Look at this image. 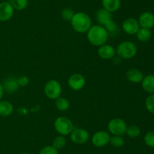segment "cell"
Here are the masks:
<instances>
[{"label": "cell", "instance_id": "4dcf8cb0", "mask_svg": "<svg viewBox=\"0 0 154 154\" xmlns=\"http://www.w3.org/2000/svg\"><path fill=\"white\" fill-rule=\"evenodd\" d=\"M17 80L20 87H25L29 83V79L26 75H20L17 78Z\"/></svg>", "mask_w": 154, "mask_h": 154}, {"label": "cell", "instance_id": "7c38bea8", "mask_svg": "<svg viewBox=\"0 0 154 154\" xmlns=\"http://www.w3.org/2000/svg\"><path fill=\"white\" fill-rule=\"evenodd\" d=\"M98 55L102 60H112L116 55V48L108 44H104L98 48Z\"/></svg>", "mask_w": 154, "mask_h": 154}, {"label": "cell", "instance_id": "ac0fdd59", "mask_svg": "<svg viewBox=\"0 0 154 154\" xmlns=\"http://www.w3.org/2000/svg\"><path fill=\"white\" fill-rule=\"evenodd\" d=\"M102 8L111 13H114L120 9L121 6L120 0H102Z\"/></svg>", "mask_w": 154, "mask_h": 154}, {"label": "cell", "instance_id": "8992f818", "mask_svg": "<svg viewBox=\"0 0 154 154\" xmlns=\"http://www.w3.org/2000/svg\"><path fill=\"white\" fill-rule=\"evenodd\" d=\"M127 125L121 118H114L108 122V130L110 134L123 136L126 134Z\"/></svg>", "mask_w": 154, "mask_h": 154}, {"label": "cell", "instance_id": "83f0119b", "mask_svg": "<svg viewBox=\"0 0 154 154\" xmlns=\"http://www.w3.org/2000/svg\"><path fill=\"white\" fill-rule=\"evenodd\" d=\"M75 12L72 9L69 8H63L61 11V17L63 20L66 21H71L72 18H73Z\"/></svg>", "mask_w": 154, "mask_h": 154}, {"label": "cell", "instance_id": "d4e9b609", "mask_svg": "<svg viewBox=\"0 0 154 154\" xmlns=\"http://www.w3.org/2000/svg\"><path fill=\"white\" fill-rule=\"evenodd\" d=\"M66 145V138L65 136L63 135H58L54 138L53 140V144L52 146L57 149H61L65 147Z\"/></svg>", "mask_w": 154, "mask_h": 154}, {"label": "cell", "instance_id": "30bf717a", "mask_svg": "<svg viewBox=\"0 0 154 154\" xmlns=\"http://www.w3.org/2000/svg\"><path fill=\"white\" fill-rule=\"evenodd\" d=\"M140 29L138 20L134 18H128L123 21L122 30L128 35H136Z\"/></svg>", "mask_w": 154, "mask_h": 154}, {"label": "cell", "instance_id": "4316f807", "mask_svg": "<svg viewBox=\"0 0 154 154\" xmlns=\"http://www.w3.org/2000/svg\"><path fill=\"white\" fill-rule=\"evenodd\" d=\"M145 107L149 113L154 115V95H150L146 98Z\"/></svg>", "mask_w": 154, "mask_h": 154}, {"label": "cell", "instance_id": "277c9868", "mask_svg": "<svg viewBox=\"0 0 154 154\" xmlns=\"http://www.w3.org/2000/svg\"><path fill=\"white\" fill-rule=\"evenodd\" d=\"M54 126L56 131L60 135L67 136L71 134L75 128L72 121L66 116H59L55 119L54 122Z\"/></svg>", "mask_w": 154, "mask_h": 154}, {"label": "cell", "instance_id": "5b68a950", "mask_svg": "<svg viewBox=\"0 0 154 154\" xmlns=\"http://www.w3.org/2000/svg\"><path fill=\"white\" fill-rule=\"evenodd\" d=\"M62 88L61 84L56 79H51L47 82L44 87V91L47 98L51 100H56L61 96Z\"/></svg>", "mask_w": 154, "mask_h": 154}, {"label": "cell", "instance_id": "5bb4252c", "mask_svg": "<svg viewBox=\"0 0 154 154\" xmlns=\"http://www.w3.org/2000/svg\"><path fill=\"white\" fill-rule=\"evenodd\" d=\"M126 77L127 80L134 84L141 83L144 78V74L140 69L137 68H131L127 70L126 73Z\"/></svg>", "mask_w": 154, "mask_h": 154}, {"label": "cell", "instance_id": "d6a6232c", "mask_svg": "<svg viewBox=\"0 0 154 154\" xmlns=\"http://www.w3.org/2000/svg\"><path fill=\"white\" fill-rule=\"evenodd\" d=\"M4 89H3V87H2V84L1 82H0V101L2 100V98L3 97V95H4Z\"/></svg>", "mask_w": 154, "mask_h": 154}, {"label": "cell", "instance_id": "cb8c5ba5", "mask_svg": "<svg viewBox=\"0 0 154 154\" xmlns=\"http://www.w3.org/2000/svg\"><path fill=\"white\" fill-rule=\"evenodd\" d=\"M10 2L14 9L17 11L25 10L29 5V0H11Z\"/></svg>", "mask_w": 154, "mask_h": 154}, {"label": "cell", "instance_id": "ba28073f", "mask_svg": "<svg viewBox=\"0 0 154 154\" xmlns=\"http://www.w3.org/2000/svg\"><path fill=\"white\" fill-rule=\"evenodd\" d=\"M85 85V77L81 73H73L68 79V85L72 90L75 91L82 90Z\"/></svg>", "mask_w": 154, "mask_h": 154}, {"label": "cell", "instance_id": "f1b7e54d", "mask_svg": "<svg viewBox=\"0 0 154 154\" xmlns=\"http://www.w3.org/2000/svg\"><path fill=\"white\" fill-rule=\"evenodd\" d=\"M144 141L147 146L154 148V131L147 132L144 137Z\"/></svg>", "mask_w": 154, "mask_h": 154}, {"label": "cell", "instance_id": "6da1fadb", "mask_svg": "<svg viewBox=\"0 0 154 154\" xmlns=\"http://www.w3.org/2000/svg\"><path fill=\"white\" fill-rule=\"evenodd\" d=\"M109 35L103 26L99 24L92 25L90 30L87 33V40L92 45L95 47H99L106 43Z\"/></svg>", "mask_w": 154, "mask_h": 154}, {"label": "cell", "instance_id": "836d02e7", "mask_svg": "<svg viewBox=\"0 0 154 154\" xmlns=\"http://www.w3.org/2000/svg\"><path fill=\"white\" fill-rule=\"evenodd\" d=\"M20 154H30V153H28V152H22V153Z\"/></svg>", "mask_w": 154, "mask_h": 154}, {"label": "cell", "instance_id": "44dd1931", "mask_svg": "<svg viewBox=\"0 0 154 154\" xmlns=\"http://www.w3.org/2000/svg\"><path fill=\"white\" fill-rule=\"evenodd\" d=\"M55 105L57 110H60V111L64 112L69 109V107H70V102H69V101L67 98L60 97V98L55 100Z\"/></svg>", "mask_w": 154, "mask_h": 154}, {"label": "cell", "instance_id": "8fae6325", "mask_svg": "<svg viewBox=\"0 0 154 154\" xmlns=\"http://www.w3.org/2000/svg\"><path fill=\"white\" fill-rule=\"evenodd\" d=\"M14 13V9L10 2H0V21L6 22L11 20Z\"/></svg>", "mask_w": 154, "mask_h": 154}, {"label": "cell", "instance_id": "ffe728a7", "mask_svg": "<svg viewBox=\"0 0 154 154\" xmlns=\"http://www.w3.org/2000/svg\"><path fill=\"white\" fill-rule=\"evenodd\" d=\"M136 36L137 39H138L140 42H146L150 39V38H151L152 36V33L151 31H150V30H149V29L140 27L138 31L137 32Z\"/></svg>", "mask_w": 154, "mask_h": 154}, {"label": "cell", "instance_id": "7402d4cb", "mask_svg": "<svg viewBox=\"0 0 154 154\" xmlns=\"http://www.w3.org/2000/svg\"><path fill=\"white\" fill-rule=\"evenodd\" d=\"M104 27L105 28V30L108 32V35L109 36H117L118 34V33L120 32V30H119V27L116 22H114L113 20H111V21L108 23V24H105L104 26Z\"/></svg>", "mask_w": 154, "mask_h": 154}, {"label": "cell", "instance_id": "9c48e42d", "mask_svg": "<svg viewBox=\"0 0 154 154\" xmlns=\"http://www.w3.org/2000/svg\"><path fill=\"white\" fill-rule=\"evenodd\" d=\"M111 138V134L106 131H98L94 133L91 138L92 143L96 147H103L108 144Z\"/></svg>", "mask_w": 154, "mask_h": 154}, {"label": "cell", "instance_id": "7a4b0ae2", "mask_svg": "<svg viewBox=\"0 0 154 154\" xmlns=\"http://www.w3.org/2000/svg\"><path fill=\"white\" fill-rule=\"evenodd\" d=\"M70 22L72 29L78 33H87L92 27L91 18L83 11L75 13Z\"/></svg>", "mask_w": 154, "mask_h": 154}, {"label": "cell", "instance_id": "d6986e66", "mask_svg": "<svg viewBox=\"0 0 154 154\" xmlns=\"http://www.w3.org/2000/svg\"><path fill=\"white\" fill-rule=\"evenodd\" d=\"M14 112V106L10 101L1 100L0 101V116L7 117L11 116Z\"/></svg>", "mask_w": 154, "mask_h": 154}, {"label": "cell", "instance_id": "4fadbf2b", "mask_svg": "<svg viewBox=\"0 0 154 154\" xmlns=\"http://www.w3.org/2000/svg\"><path fill=\"white\" fill-rule=\"evenodd\" d=\"M140 27L152 29L154 27V14L150 11H144L139 15L138 19Z\"/></svg>", "mask_w": 154, "mask_h": 154}, {"label": "cell", "instance_id": "603a6c76", "mask_svg": "<svg viewBox=\"0 0 154 154\" xmlns=\"http://www.w3.org/2000/svg\"><path fill=\"white\" fill-rule=\"evenodd\" d=\"M126 134L130 138H136L141 134V129L137 125H131L127 126Z\"/></svg>", "mask_w": 154, "mask_h": 154}, {"label": "cell", "instance_id": "e575fe53", "mask_svg": "<svg viewBox=\"0 0 154 154\" xmlns=\"http://www.w3.org/2000/svg\"><path fill=\"white\" fill-rule=\"evenodd\" d=\"M153 14H154V13H153Z\"/></svg>", "mask_w": 154, "mask_h": 154}, {"label": "cell", "instance_id": "484cf974", "mask_svg": "<svg viewBox=\"0 0 154 154\" xmlns=\"http://www.w3.org/2000/svg\"><path fill=\"white\" fill-rule=\"evenodd\" d=\"M109 143H111L113 146L117 148L122 147L124 145L125 140L123 136H119V135H113L111 136L110 138Z\"/></svg>", "mask_w": 154, "mask_h": 154}, {"label": "cell", "instance_id": "f546056e", "mask_svg": "<svg viewBox=\"0 0 154 154\" xmlns=\"http://www.w3.org/2000/svg\"><path fill=\"white\" fill-rule=\"evenodd\" d=\"M38 154H59V152L58 149L54 148L51 145V146H46L42 148Z\"/></svg>", "mask_w": 154, "mask_h": 154}, {"label": "cell", "instance_id": "2e32d148", "mask_svg": "<svg viewBox=\"0 0 154 154\" xmlns=\"http://www.w3.org/2000/svg\"><path fill=\"white\" fill-rule=\"evenodd\" d=\"M96 21H97L98 24L101 26H105V24H108L109 21L112 20V13L107 11L105 8L99 9L96 12Z\"/></svg>", "mask_w": 154, "mask_h": 154}, {"label": "cell", "instance_id": "e0dca14e", "mask_svg": "<svg viewBox=\"0 0 154 154\" xmlns=\"http://www.w3.org/2000/svg\"><path fill=\"white\" fill-rule=\"evenodd\" d=\"M141 83V87L144 91L147 92L150 95H154V75L149 74L144 76Z\"/></svg>", "mask_w": 154, "mask_h": 154}, {"label": "cell", "instance_id": "3957f363", "mask_svg": "<svg viewBox=\"0 0 154 154\" xmlns=\"http://www.w3.org/2000/svg\"><path fill=\"white\" fill-rule=\"evenodd\" d=\"M138 48L136 45L131 41L121 42L116 48V54L121 59L129 60L137 54Z\"/></svg>", "mask_w": 154, "mask_h": 154}, {"label": "cell", "instance_id": "9a60e30c", "mask_svg": "<svg viewBox=\"0 0 154 154\" xmlns=\"http://www.w3.org/2000/svg\"><path fill=\"white\" fill-rule=\"evenodd\" d=\"M2 84L4 91L8 92V93H14L20 88L17 78L14 76L7 77Z\"/></svg>", "mask_w": 154, "mask_h": 154}, {"label": "cell", "instance_id": "52a82bcc", "mask_svg": "<svg viewBox=\"0 0 154 154\" xmlns=\"http://www.w3.org/2000/svg\"><path fill=\"white\" fill-rule=\"evenodd\" d=\"M70 135L71 140L76 144H84L88 141L90 138V133L87 130L82 128H74L73 131L71 132Z\"/></svg>", "mask_w": 154, "mask_h": 154}, {"label": "cell", "instance_id": "1f68e13d", "mask_svg": "<svg viewBox=\"0 0 154 154\" xmlns=\"http://www.w3.org/2000/svg\"><path fill=\"white\" fill-rule=\"evenodd\" d=\"M112 60H113V63H114V64H115V65H119L120 63H121L122 59L120 58V57H119V56H117V54H116V55L114 56V57L112 58Z\"/></svg>", "mask_w": 154, "mask_h": 154}]
</instances>
